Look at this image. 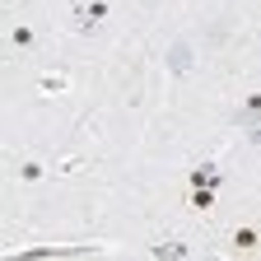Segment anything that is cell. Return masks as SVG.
Wrapping results in <instances>:
<instances>
[{
  "label": "cell",
  "mask_w": 261,
  "mask_h": 261,
  "mask_svg": "<svg viewBox=\"0 0 261 261\" xmlns=\"http://www.w3.org/2000/svg\"><path fill=\"white\" fill-rule=\"evenodd\" d=\"M163 61H168V75H177V80L196 70V51H191V42H173Z\"/></svg>",
  "instance_id": "6da1fadb"
},
{
  "label": "cell",
  "mask_w": 261,
  "mask_h": 261,
  "mask_svg": "<svg viewBox=\"0 0 261 261\" xmlns=\"http://www.w3.org/2000/svg\"><path fill=\"white\" fill-rule=\"evenodd\" d=\"M75 19H80V28L89 33V28H98V19H108V0H93V5H80L75 10Z\"/></svg>",
  "instance_id": "7a4b0ae2"
},
{
  "label": "cell",
  "mask_w": 261,
  "mask_h": 261,
  "mask_svg": "<svg viewBox=\"0 0 261 261\" xmlns=\"http://www.w3.org/2000/svg\"><path fill=\"white\" fill-rule=\"evenodd\" d=\"M61 89H70V75H65V70L42 75V93H61Z\"/></svg>",
  "instance_id": "3957f363"
},
{
  "label": "cell",
  "mask_w": 261,
  "mask_h": 261,
  "mask_svg": "<svg viewBox=\"0 0 261 261\" xmlns=\"http://www.w3.org/2000/svg\"><path fill=\"white\" fill-rule=\"evenodd\" d=\"M187 182H191V187H215V182H219V173L205 163V168H191V177H187Z\"/></svg>",
  "instance_id": "277c9868"
},
{
  "label": "cell",
  "mask_w": 261,
  "mask_h": 261,
  "mask_svg": "<svg viewBox=\"0 0 261 261\" xmlns=\"http://www.w3.org/2000/svg\"><path fill=\"white\" fill-rule=\"evenodd\" d=\"M191 205L196 210H210L215 205V187H191Z\"/></svg>",
  "instance_id": "5b68a950"
},
{
  "label": "cell",
  "mask_w": 261,
  "mask_h": 261,
  "mask_svg": "<svg viewBox=\"0 0 261 261\" xmlns=\"http://www.w3.org/2000/svg\"><path fill=\"white\" fill-rule=\"evenodd\" d=\"M33 38H38V33H33L28 23H19V28L10 33V42H14V47H33Z\"/></svg>",
  "instance_id": "8992f818"
},
{
  "label": "cell",
  "mask_w": 261,
  "mask_h": 261,
  "mask_svg": "<svg viewBox=\"0 0 261 261\" xmlns=\"http://www.w3.org/2000/svg\"><path fill=\"white\" fill-rule=\"evenodd\" d=\"M154 256H187L182 243H154Z\"/></svg>",
  "instance_id": "52a82bcc"
},
{
  "label": "cell",
  "mask_w": 261,
  "mask_h": 261,
  "mask_svg": "<svg viewBox=\"0 0 261 261\" xmlns=\"http://www.w3.org/2000/svg\"><path fill=\"white\" fill-rule=\"evenodd\" d=\"M42 173H47V168H42V163H33V159H28V163H23V168H19V177H23V182H38Z\"/></svg>",
  "instance_id": "ba28073f"
},
{
  "label": "cell",
  "mask_w": 261,
  "mask_h": 261,
  "mask_svg": "<svg viewBox=\"0 0 261 261\" xmlns=\"http://www.w3.org/2000/svg\"><path fill=\"white\" fill-rule=\"evenodd\" d=\"M233 243H238L243 252H252V247H256V233H252V228H238V233H233Z\"/></svg>",
  "instance_id": "9c48e42d"
}]
</instances>
